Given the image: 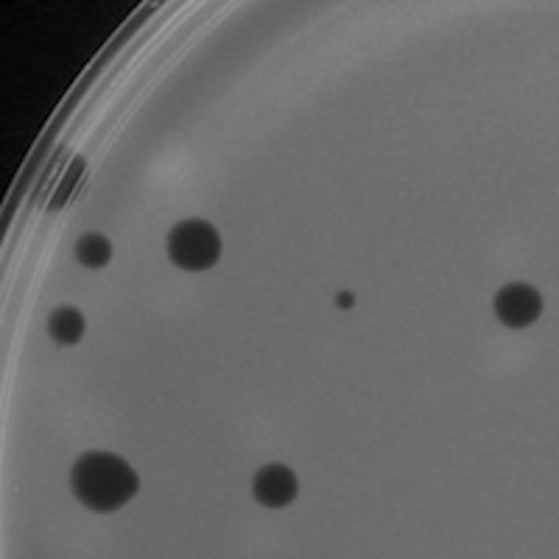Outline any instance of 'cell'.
<instances>
[{
	"label": "cell",
	"instance_id": "6da1fadb",
	"mask_svg": "<svg viewBox=\"0 0 559 559\" xmlns=\"http://www.w3.org/2000/svg\"><path fill=\"white\" fill-rule=\"evenodd\" d=\"M73 484V496L79 503L96 512H115L123 503L132 501L140 489L138 473L127 464V459L115 456V453L93 451L79 456L70 473Z\"/></svg>",
	"mask_w": 559,
	"mask_h": 559
},
{
	"label": "cell",
	"instance_id": "7a4b0ae2",
	"mask_svg": "<svg viewBox=\"0 0 559 559\" xmlns=\"http://www.w3.org/2000/svg\"><path fill=\"white\" fill-rule=\"evenodd\" d=\"M168 258L174 266L185 269V272H207L222 258L218 229L202 218L179 222L168 236Z\"/></svg>",
	"mask_w": 559,
	"mask_h": 559
},
{
	"label": "cell",
	"instance_id": "277c9868",
	"mask_svg": "<svg viewBox=\"0 0 559 559\" xmlns=\"http://www.w3.org/2000/svg\"><path fill=\"white\" fill-rule=\"evenodd\" d=\"M297 489V476H294V471L286 467V464H266V467L254 473L252 492L258 498V503H263L269 509H283L288 503H294Z\"/></svg>",
	"mask_w": 559,
	"mask_h": 559
},
{
	"label": "cell",
	"instance_id": "3957f363",
	"mask_svg": "<svg viewBox=\"0 0 559 559\" xmlns=\"http://www.w3.org/2000/svg\"><path fill=\"white\" fill-rule=\"evenodd\" d=\"M496 313L507 328H528L543 313V297L526 283H509L498 292Z\"/></svg>",
	"mask_w": 559,
	"mask_h": 559
},
{
	"label": "cell",
	"instance_id": "5b68a950",
	"mask_svg": "<svg viewBox=\"0 0 559 559\" xmlns=\"http://www.w3.org/2000/svg\"><path fill=\"white\" fill-rule=\"evenodd\" d=\"M48 333L59 344H79L84 336V317L76 308H59L48 319Z\"/></svg>",
	"mask_w": 559,
	"mask_h": 559
},
{
	"label": "cell",
	"instance_id": "8992f818",
	"mask_svg": "<svg viewBox=\"0 0 559 559\" xmlns=\"http://www.w3.org/2000/svg\"><path fill=\"white\" fill-rule=\"evenodd\" d=\"M76 258L82 266L102 269L107 266L109 258H112V247H109V241L102 236V233H87L84 238H79Z\"/></svg>",
	"mask_w": 559,
	"mask_h": 559
}]
</instances>
